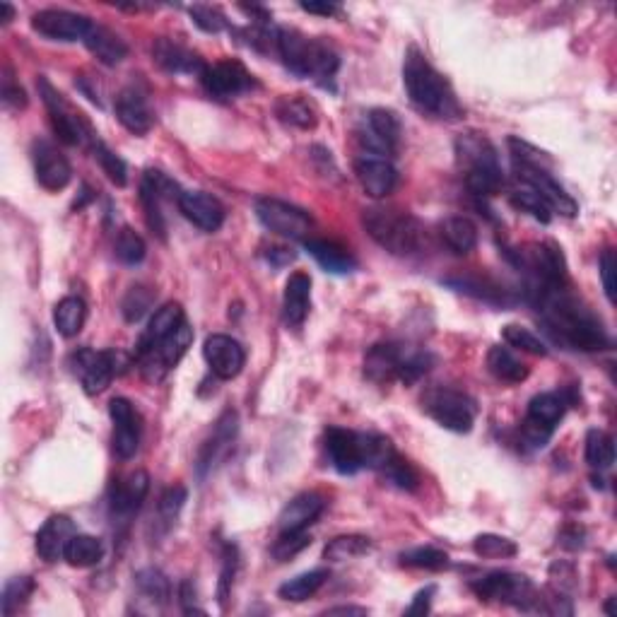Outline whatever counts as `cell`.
Segmentation results:
<instances>
[{"label": "cell", "mask_w": 617, "mask_h": 617, "mask_svg": "<svg viewBox=\"0 0 617 617\" xmlns=\"http://www.w3.org/2000/svg\"><path fill=\"white\" fill-rule=\"evenodd\" d=\"M422 410L432 417L444 430L456 434H468L473 430L475 417H478V403L466 391H458L454 386H432L422 396Z\"/></svg>", "instance_id": "8992f818"}, {"label": "cell", "mask_w": 617, "mask_h": 617, "mask_svg": "<svg viewBox=\"0 0 617 617\" xmlns=\"http://www.w3.org/2000/svg\"><path fill=\"white\" fill-rule=\"evenodd\" d=\"M34 593V579L32 577H15L5 584L3 589V615L10 617L15 610H20L22 605L29 601V596Z\"/></svg>", "instance_id": "f907efd6"}, {"label": "cell", "mask_w": 617, "mask_h": 617, "mask_svg": "<svg viewBox=\"0 0 617 617\" xmlns=\"http://www.w3.org/2000/svg\"><path fill=\"white\" fill-rule=\"evenodd\" d=\"M480 601H495L504 605H514L521 610H540V596L531 579L524 574L511 572H490L485 577L475 579L470 584Z\"/></svg>", "instance_id": "ba28073f"}, {"label": "cell", "mask_w": 617, "mask_h": 617, "mask_svg": "<svg viewBox=\"0 0 617 617\" xmlns=\"http://www.w3.org/2000/svg\"><path fill=\"white\" fill-rule=\"evenodd\" d=\"M323 509H326V499H323L319 492H304V495H297L285 509L280 511L278 519L280 533L307 531V528L323 514Z\"/></svg>", "instance_id": "83f0119b"}, {"label": "cell", "mask_w": 617, "mask_h": 617, "mask_svg": "<svg viewBox=\"0 0 617 617\" xmlns=\"http://www.w3.org/2000/svg\"><path fill=\"white\" fill-rule=\"evenodd\" d=\"M369 140H364L369 155H393L401 145L403 126L396 111L391 109H372L367 116Z\"/></svg>", "instance_id": "603a6c76"}, {"label": "cell", "mask_w": 617, "mask_h": 617, "mask_svg": "<svg viewBox=\"0 0 617 617\" xmlns=\"http://www.w3.org/2000/svg\"><path fill=\"white\" fill-rule=\"evenodd\" d=\"M473 550L475 555L485 557V560H507V557H514L519 552L514 540L495 536V533H483V536L475 538Z\"/></svg>", "instance_id": "f6af8a7d"}, {"label": "cell", "mask_w": 617, "mask_h": 617, "mask_svg": "<svg viewBox=\"0 0 617 617\" xmlns=\"http://www.w3.org/2000/svg\"><path fill=\"white\" fill-rule=\"evenodd\" d=\"M121 360H126V357L116 350L97 352L90 348H80L78 352L70 355V367L78 374L87 396H97V393L107 389L116 374H121L123 369H126L121 367Z\"/></svg>", "instance_id": "30bf717a"}, {"label": "cell", "mask_w": 617, "mask_h": 617, "mask_svg": "<svg viewBox=\"0 0 617 617\" xmlns=\"http://www.w3.org/2000/svg\"><path fill=\"white\" fill-rule=\"evenodd\" d=\"M617 258L613 249H605L601 254V280H603V290L605 297L610 302H615V287H617Z\"/></svg>", "instance_id": "9f6ffc18"}, {"label": "cell", "mask_w": 617, "mask_h": 617, "mask_svg": "<svg viewBox=\"0 0 617 617\" xmlns=\"http://www.w3.org/2000/svg\"><path fill=\"white\" fill-rule=\"evenodd\" d=\"M405 352H408V348H403V345H374V348L367 352V360H364V374H367V379H372L374 384H391V381L401 379Z\"/></svg>", "instance_id": "484cf974"}, {"label": "cell", "mask_w": 617, "mask_h": 617, "mask_svg": "<svg viewBox=\"0 0 617 617\" xmlns=\"http://www.w3.org/2000/svg\"><path fill=\"white\" fill-rule=\"evenodd\" d=\"M148 490H150V475L145 473V470H135V473L126 475L123 480H116L109 495V504L114 516H121V519L133 516L135 511L140 509V504H143V499L148 497Z\"/></svg>", "instance_id": "d4e9b609"}, {"label": "cell", "mask_w": 617, "mask_h": 617, "mask_svg": "<svg viewBox=\"0 0 617 617\" xmlns=\"http://www.w3.org/2000/svg\"><path fill=\"white\" fill-rule=\"evenodd\" d=\"M586 463L596 470H608L615 463V444L603 430H589L586 434Z\"/></svg>", "instance_id": "60d3db41"}, {"label": "cell", "mask_w": 617, "mask_h": 617, "mask_svg": "<svg viewBox=\"0 0 617 617\" xmlns=\"http://www.w3.org/2000/svg\"><path fill=\"white\" fill-rule=\"evenodd\" d=\"M434 593H437V586H434V584L425 586V589H422V591H417L415 601H413V605H410L408 610H405V615H427V613H430V605H432Z\"/></svg>", "instance_id": "91938a15"}, {"label": "cell", "mask_w": 617, "mask_h": 617, "mask_svg": "<svg viewBox=\"0 0 617 617\" xmlns=\"http://www.w3.org/2000/svg\"><path fill=\"white\" fill-rule=\"evenodd\" d=\"M3 104L8 109H25L27 107V94L20 85H15L13 75H5V78H3Z\"/></svg>", "instance_id": "680465c9"}, {"label": "cell", "mask_w": 617, "mask_h": 617, "mask_svg": "<svg viewBox=\"0 0 617 617\" xmlns=\"http://www.w3.org/2000/svg\"><path fill=\"white\" fill-rule=\"evenodd\" d=\"M92 20L85 15L70 13V10H39L32 17V29L41 34L44 39L51 41H85L87 32H90Z\"/></svg>", "instance_id": "9a60e30c"}, {"label": "cell", "mask_w": 617, "mask_h": 617, "mask_svg": "<svg viewBox=\"0 0 617 617\" xmlns=\"http://www.w3.org/2000/svg\"><path fill=\"white\" fill-rule=\"evenodd\" d=\"M311 545V536L307 531H292V533H280L278 540L273 543V557L278 562H290L292 557H297L299 552L307 550Z\"/></svg>", "instance_id": "816d5d0a"}, {"label": "cell", "mask_w": 617, "mask_h": 617, "mask_svg": "<svg viewBox=\"0 0 617 617\" xmlns=\"http://www.w3.org/2000/svg\"><path fill=\"white\" fill-rule=\"evenodd\" d=\"M201 82L205 92L215 99H232L237 94L249 92L256 85L254 75L239 61H220L215 66H205Z\"/></svg>", "instance_id": "5bb4252c"}, {"label": "cell", "mask_w": 617, "mask_h": 617, "mask_svg": "<svg viewBox=\"0 0 617 617\" xmlns=\"http://www.w3.org/2000/svg\"><path fill=\"white\" fill-rule=\"evenodd\" d=\"M135 586L150 603L167 605L169 598H172V584H169V579L164 577L160 569H140L135 574Z\"/></svg>", "instance_id": "b9f144b4"}, {"label": "cell", "mask_w": 617, "mask_h": 617, "mask_svg": "<svg viewBox=\"0 0 617 617\" xmlns=\"http://www.w3.org/2000/svg\"><path fill=\"white\" fill-rule=\"evenodd\" d=\"M328 581L326 569H314V572L299 574V577L285 581V584L278 589V596L282 601H292V603H302L307 598L314 596L316 591L321 589L323 584Z\"/></svg>", "instance_id": "f35d334b"}, {"label": "cell", "mask_w": 617, "mask_h": 617, "mask_svg": "<svg viewBox=\"0 0 617 617\" xmlns=\"http://www.w3.org/2000/svg\"><path fill=\"white\" fill-rule=\"evenodd\" d=\"M203 355L210 372L222 381H229L234 379V376H239V372H242L246 364V352L242 348V343L234 340L232 336H222V333H215V336L205 340Z\"/></svg>", "instance_id": "ac0fdd59"}, {"label": "cell", "mask_w": 617, "mask_h": 617, "mask_svg": "<svg viewBox=\"0 0 617 617\" xmlns=\"http://www.w3.org/2000/svg\"><path fill=\"white\" fill-rule=\"evenodd\" d=\"M401 564L405 567H415V569H432V572H439V569L449 567V555L444 550L432 548H413L401 552Z\"/></svg>", "instance_id": "ee69618b"}, {"label": "cell", "mask_w": 617, "mask_h": 617, "mask_svg": "<svg viewBox=\"0 0 617 617\" xmlns=\"http://www.w3.org/2000/svg\"><path fill=\"white\" fill-rule=\"evenodd\" d=\"M502 338L507 340V345L516 350H524L531 352V355H548V348H545V343L540 340L536 333H531L524 326H516V323H509V326L502 328Z\"/></svg>", "instance_id": "681fc988"}, {"label": "cell", "mask_w": 617, "mask_h": 617, "mask_svg": "<svg viewBox=\"0 0 617 617\" xmlns=\"http://www.w3.org/2000/svg\"><path fill=\"white\" fill-rule=\"evenodd\" d=\"M311 309V278L307 273H295L285 285L282 297V319L290 328H302Z\"/></svg>", "instance_id": "f1b7e54d"}, {"label": "cell", "mask_w": 617, "mask_h": 617, "mask_svg": "<svg viewBox=\"0 0 617 617\" xmlns=\"http://www.w3.org/2000/svg\"><path fill=\"white\" fill-rule=\"evenodd\" d=\"M13 17H15L13 5L0 3V22H3V25H10V22H13Z\"/></svg>", "instance_id": "03108f58"}, {"label": "cell", "mask_w": 617, "mask_h": 617, "mask_svg": "<svg viewBox=\"0 0 617 617\" xmlns=\"http://www.w3.org/2000/svg\"><path fill=\"white\" fill-rule=\"evenodd\" d=\"M191 343H193V328L188 326V323H181L172 336L160 340V343L152 345L148 352H143V355L138 357L145 376H148V379H162L169 369H174L176 364L181 362V357L186 355Z\"/></svg>", "instance_id": "7c38bea8"}, {"label": "cell", "mask_w": 617, "mask_h": 617, "mask_svg": "<svg viewBox=\"0 0 617 617\" xmlns=\"http://www.w3.org/2000/svg\"><path fill=\"white\" fill-rule=\"evenodd\" d=\"M362 222L369 237L393 256H413L425 244V229L403 210L369 208L364 210Z\"/></svg>", "instance_id": "5b68a950"}, {"label": "cell", "mask_w": 617, "mask_h": 617, "mask_svg": "<svg viewBox=\"0 0 617 617\" xmlns=\"http://www.w3.org/2000/svg\"><path fill=\"white\" fill-rule=\"evenodd\" d=\"M367 608H355V605H338V608H328L326 615H367Z\"/></svg>", "instance_id": "e7e4bbea"}, {"label": "cell", "mask_w": 617, "mask_h": 617, "mask_svg": "<svg viewBox=\"0 0 617 617\" xmlns=\"http://www.w3.org/2000/svg\"><path fill=\"white\" fill-rule=\"evenodd\" d=\"M191 601H196V591H193L191 581H184V584H181V603H184V613H201L203 615V610L193 608Z\"/></svg>", "instance_id": "6125c7cd"}, {"label": "cell", "mask_w": 617, "mask_h": 617, "mask_svg": "<svg viewBox=\"0 0 617 617\" xmlns=\"http://www.w3.org/2000/svg\"><path fill=\"white\" fill-rule=\"evenodd\" d=\"M222 560H225V562H222L220 586H217V598H220V605H222V608H225L229 591H232L234 577H237V567H239L237 548H234V545H227V548H225V557H222Z\"/></svg>", "instance_id": "11a10c76"}, {"label": "cell", "mask_w": 617, "mask_h": 617, "mask_svg": "<svg viewBox=\"0 0 617 617\" xmlns=\"http://www.w3.org/2000/svg\"><path fill=\"white\" fill-rule=\"evenodd\" d=\"M152 302H155V292H152L148 285L131 287V290H128V295L123 297V302H121L123 319H126L128 323H138L145 314H148Z\"/></svg>", "instance_id": "7bdbcfd3"}, {"label": "cell", "mask_w": 617, "mask_h": 617, "mask_svg": "<svg viewBox=\"0 0 617 617\" xmlns=\"http://www.w3.org/2000/svg\"><path fill=\"white\" fill-rule=\"evenodd\" d=\"M73 536H75V524L68 519V516L63 514L51 516L37 533V543H34L37 545V555L49 564L63 560L70 538Z\"/></svg>", "instance_id": "4316f807"}, {"label": "cell", "mask_w": 617, "mask_h": 617, "mask_svg": "<svg viewBox=\"0 0 617 617\" xmlns=\"http://www.w3.org/2000/svg\"><path fill=\"white\" fill-rule=\"evenodd\" d=\"M152 58H155L157 66L172 75H198V78H201L205 70L201 56L164 37L155 39V44H152Z\"/></svg>", "instance_id": "cb8c5ba5"}, {"label": "cell", "mask_w": 617, "mask_h": 617, "mask_svg": "<svg viewBox=\"0 0 617 617\" xmlns=\"http://www.w3.org/2000/svg\"><path fill=\"white\" fill-rule=\"evenodd\" d=\"M516 172H519V179L524 181V186L533 188V191L545 198L552 213H560L564 217H574L579 213L577 201L564 191L560 181L548 172V167H521V164H516Z\"/></svg>", "instance_id": "e0dca14e"}, {"label": "cell", "mask_w": 617, "mask_h": 617, "mask_svg": "<svg viewBox=\"0 0 617 617\" xmlns=\"http://www.w3.org/2000/svg\"><path fill=\"white\" fill-rule=\"evenodd\" d=\"M92 150H94V157H97L99 167H102V172L107 174V179L111 181V184H116L119 188L126 186L128 184L126 162H123L119 155H114V152H111L102 140H97Z\"/></svg>", "instance_id": "c3c4849f"}, {"label": "cell", "mask_w": 617, "mask_h": 617, "mask_svg": "<svg viewBox=\"0 0 617 617\" xmlns=\"http://www.w3.org/2000/svg\"><path fill=\"white\" fill-rule=\"evenodd\" d=\"M572 405L567 393H540L528 403V413L521 425V442L528 449H543L550 442L552 432L560 425V420Z\"/></svg>", "instance_id": "9c48e42d"}, {"label": "cell", "mask_w": 617, "mask_h": 617, "mask_svg": "<svg viewBox=\"0 0 617 617\" xmlns=\"http://www.w3.org/2000/svg\"><path fill=\"white\" fill-rule=\"evenodd\" d=\"M145 254H148V246H145L143 237L133 232L131 227H123L119 237H116V256H119V261L126 263V266H138Z\"/></svg>", "instance_id": "7dc6e473"}, {"label": "cell", "mask_w": 617, "mask_h": 617, "mask_svg": "<svg viewBox=\"0 0 617 617\" xmlns=\"http://www.w3.org/2000/svg\"><path fill=\"white\" fill-rule=\"evenodd\" d=\"M326 454L331 466L340 475H355L362 468L379 470L398 454L389 437L367 432H352L343 427H328L326 430Z\"/></svg>", "instance_id": "3957f363"}, {"label": "cell", "mask_w": 617, "mask_h": 617, "mask_svg": "<svg viewBox=\"0 0 617 617\" xmlns=\"http://www.w3.org/2000/svg\"><path fill=\"white\" fill-rule=\"evenodd\" d=\"M487 369L495 379L504 381V384H521L528 379V367L516 360L514 355L502 345H495L487 352Z\"/></svg>", "instance_id": "d590c367"}, {"label": "cell", "mask_w": 617, "mask_h": 617, "mask_svg": "<svg viewBox=\"0 0 617 617\" xmlns=\"http://www.w3.org/2000/svg\"><path fill=\"white\" fill-rule=\"evenodd\" d=\"M533 302L543 314L545 331L550 333L555 343L581 352L610 348V338L601 321L577 297L569 295L564 287L540 292Z\"/></svg>", "instance_id": "6da1fadb"}, {"label": "cell", "mask_w": 617, "mask_h": 617, "mask_svg": "<svg viewBox=\"0 0 617 617\" xmlns=\"http://www.w3.org/2000/svg\"><path fill=\"white\" fill-rule=\"evenodd\" d=\"M381 473H384V478L389 480L391 485L401 487V490H408V492L415 490L417 483H420V478H417V470L398 454L393 456L384 468H381Z\"/></svg>", "instance_id": "f5cc1de1"}, {"label": "cell", "mask_w": 617, "mask_h": 617, "mask_svg": "<svg viewBox=\"0 0 617 617\" xmlns=\"http://www.w3.org/2000/svg\"><path fill=\"white\" fill-rule=\"evenodd\" d=\"M446 285H451L458 292H466V295L475 297V299H483L487 304H502V307H507V304L514 302L507 295V290H502V287L495 285V282L490 280H480V278H449L446 280Z\"/></svg>", "instance_id": "74e56055"}, {"label": "cell", "mask_w": 617, "mask_h": 617, "mask_svg": "<svg viewBox=\"0 0 617 617\" xmlns=\"http://www.w3.org/2000/svg\"><path fill=\"white\" fill-rule=\"evenodd\" d=\"M116 119L133 135L150 133V128L155 126V111L150 107L148 94L135 85L126 87V90L116 97Z\"/></svg>", "instance_id": "44dd1931"}, {"label": "cell", "mask_w": 617, "mask_h": 617, "mask_svg": "<svg viewBox=\"0 0 617 617\" xmlns=\"http://www.w3.org/2000/svg\"><path fill=\"white\" fill-rule=\"evenodd\" d=\"M268 261H273L275 266H285V263H292L295 261V254H290L287 249H280V246H275V249L268 251Z\"/></svg>", "instance_id": "be15d7a7"}, {"label": "cell", "mask_w": 617, "mask_h": 617, "mask_svg": "<svg viewBox=\"0 0 617 617\" xmlns=\"http://www.w3.org/2000/svg\"><path fill=\"white\" fill-rule=\"evenodd\" d=\"M403 85L413 107L422 114H430L434 119H458L461 114V104L449 82L417 49L405 54Z\"/></svg>", "instance_id": "7a4b0ae2"}, {"label": "cell", "mask_w": 617, "mask_h": 617, "mask_svg": "<svg viewBox=\"0 0 617 617\" xmlns=\"http://www.w3.org/2000/svg\"><path fill=\"white\" fill-rule=\"evenodd\" d=\"M39 94L44 99L46 111L51 116V126L58 138L63 140L66 145H78V148H85V145L97 143V133L92 131L90 121L85 119V114H80L78 109L70 107L61 92L56 90L46 78H39Z\"/></svg>", "instance_id": "52a82bcc"}, {"label": "cell", "mask_w": 617, "mask_h": 617, "mask_svg": "<svg viewBox=\"0 0 617 617\" xmlns=\"http://www.w3.org/2000/svg\"><path fill=\"white\" fill-rule=\"evenodd\" d=\"M372 550V540L367 536H338L323 548V557L328 562H345L357 560V557L367 555Z\"/></svg>", "instance_id": "ab89813d"}, {"label": "cell", "mask_w": 617, "mask_h": 617, "mask_svg": "<svg viewBox=\"0 0 617 617\" xmlns=\"http://www.w3.org/2000/svg\"><path fill=\"white\" fill-rule=\"evenodd\" d=\"M511 203L531 217H536V220L543 222V225H548V222L552 220V208L545 203V198L540 196V193L533 191V188H528V186L516 188V191L511 193Z\"/></svg>", "instance_id": "bcb514c9"}, {"label": "cell", "mask_w": 617, "mask_h": 617, "mask_svg": "<svg viewBox=\"0 0 617 617\" xmlns=\"http://www.w3.org/2000/svg\"><path fill=\"white\" fill-rule=\"evenodd\" d=\"M85 46L92 51V56L97 58L99 63H104V66H119L123 58L128 56L126 41H123L116 32H111L109 27L94 25V22L85 37Z\"/></svg>", "instance_id": "4dcf8cb0"}, {"label": "cell", "mask_w": 617, "mask_h": 617, "mask_svg": "<svg viewBox=\"0 0 617 617\" xmlns=\"http://www.w3.org/2000/svg\"><path fill=\"white\" fill-rule=\"evenodd\" d=\"M102 557H104L102 540L94 536H85V533H75V536L70 538L63 560H66L70 567L85 569L102 562Z\"/></svg>", "instance_id": "8d00e7d4"}, {"label": "cell", "mask_w": 617, "mask_h": 617, "mask_svg": "<svg viewBox=\"0 0 617 617\" xmlns=\"http://www.w3.org/2000/svg\"><path fill=\"white\" fill-rule=\"evenodd\" d=\"M278 54L290 73L328 87L336 78L340 58L326 41L304 37L297 29H278Z\"/></svg>", "instance_id": "277c9868"}, {"label": "cell", "mask_w": 617, "mask_h": 617, "mask_svg": "<svg viewBox=\"0 0 617 617\" xmlns=\"http://www.w3.org/2000/svg\"><path fill=\"white\" fill-rule=\"evenodd\" d=\"M355 174L364 193L372 198H386L398 184L396 167L381 155H362L355 160Z\"/></svg>", "instance_id": "ffe728a7"}, {"label": "cell", "mask_w": 617, "mask_h": 617, "mask_svg": "<svg viewBox=\"0 0 617 617\" xmlns=\"http://www.w3.org/2000/svg\"><path fill=\"white\" fill-rule=\"evenodd\" d=\"M87 304L80 297H63L54 309L56 331L63 338H75L85 328Z\"/></svg>", "instance_id": "e575fe53"}, {"label": "cell", "mask_w": 617, "mask_h": 617, "mask_svg": "<svg viewBox=\"0 0 617 617\" xmlns=\"http://www.w3.org/2000/svg\"><path fill=\"white\" fill-rule=\"evenodd\" d=\"M237 432H239L237 413H234V410H225V413L220 415V420L215 422L210 437L203 442L201 451H198L196 468L201 478H205L208 473H213V470L225 461L229 451H232L234 439H237Z\"/></svg>", "instance_id": "4fadbf2b"}, {"label": "cell", "mask_w": 617, "mask_h": 617, "mask_svg": "<svg viewBox=\"0 0 617 617\" xmlns=\"http://www.w3.org/2000/svg\"><path fill=\"white\" fill-rule=\"evenodd\" d=\"M181 323H186L184 309H181V304L169 302L164 304L152 314V319L148 323V331L143 333V338L138 340V350H135V357H140L143 352H148L152 345H157L160 340H164L167 336H172L176 328L181 326Z\"/></svg>", "instance_id": "f546056e"}, {"label": "cell", "mask_w": 617, "mask_h": 617, "mask_svg": "<svg viewBox=\"0 0 617 617\" xmlns=\"http://www.w3.org/2000/svg\"><path fill=\"white\" fill-rule=\"evenodd\" d=\"M188 13H191L196 27H201L203 32H208V34H220L222 29L229 27L225 13L213 8V5H193Z\"/></svg>", "instance_id": "db71d44e"}, {"label": "cell", "mask_w": 617, "mask_h": 617, "mask_svg": "<svg viewBox=\"0 0 617 617\" xmlns=\"http://www.w3.org/2000/svg\"><path fill=\"white\" fill-rule=\"evenodd\" d=\"M275 116L282 123H287V126L299 128V131H311V128H316V123H319V114H316L314 104L307 102L304 97H299V94H292V97H280L278 102H275Z\"/></svg>", "instance_id": "d6a6232c"}, {"label": "cell", "mask_w": 617, "mask_h": 617, "mask_svg": "<svg viewBox=\"0 0 617 617\" xmlns=\"http://www.w3.org/2000/svg\"><path fill=\"white\" fill-rule=\"evenodd\" d=\"M256 217L261 225L285 239H307L311 232V217L297 205L278 201V198H258Z\"/></svg>", "instance_id": "8fae6325"}, {"label": "cell", "mask_w": 617, "mask_h": 617, "mask_svg": "<svg viewBox=\"0 0 617 617\" xmlns=\"http://www.w3.org/2000/svg\"><path fill=\"white\" fill-rule=\"evenodd\" d=\"M34 174L41 188L46 191H63L73 179V169L63 152H58L54 145L39 140L34 143Z\"/></svg>", "instance_id": "d6986e66"}, {"label": "cell", "mask_w": 617, "mask_h": 617, "mask_svg": "<svg viewBox=\"0 0 617 617\" xmlns=\"http://www.w3.org/2000/svg\"><path fill=\"white\" fill-rule=\"evenodd\" d=\"M299 8H302L304 13L323 15V17H331V15L340 13V5H336V3H302Z\"/></svg>", "instance_id": "94428289"}, {"label": "cell", "mask_w": 617, "mask_h": 617, "mask_svg": "<svg viewBox=\"0 0 617 617\" xmlns=\"http://www.w3.org/2000/svg\"><path fill=\"white\" fill-rule=\"evenodd\" d=\"M109 415L114 420V451L123 461H128V458L138 454L143 420H140L138 410L133 408L128 398H114L109 403Z\"/></svg>", "instance_id": "2e32d148"}, {"label": "cell", "mask_w": 617, "mask_h": 617, "mask_svg": "<svg viewBox=\"0 0 617 617\" xmlns=\"http://www.w3.org/2000/svg\"><path fill=\"white\" fill-rule=\"evenodd\" d=\"M442 239L458 256H466L478 246V227L468 217H449L442 225Z\"/></svg>", "instance_id": "836d02e7"}, {"label": "cell", "mask_w": 617, "mask_h": 617, "mask_svg": "<svg viewBox=\"0 0 617 617\" xmlns=\"http://www.w3.org/2000/svg\"><path fill=\"white\" fill-rule=\"evenodd\" d=\"M304 249L309 251V256L314 258L326 273L348 275L357 268V261L352 258L350 251H345L343 246H338L336 242H328V239H304Z\"/></svg>", "instance_id": "1f68e13d"}, {"label": "cell", "mask_w": 617, "mask_h": 617, "mask_svg": "<svg viewBox=\"0 0 617 617\" xmlns=\"http://www.w3.org/2000/svg\"><path fill=\"white\" fill-rule=\"evenodd\" d=\"M179 210L191 225H196L203 232H217L225 222V208L215 196L203 191H184L179 196Z\"/></svg>", "instance_id": "7402d4cb"}, {"label": "cell", "mask_w": 617, "mask_h": 617, "mask_svg": "<svg viewBox=\"0 0 617 617\" xmlns=\"http://www.w3.org/2000/svg\"><path fill=\"white\" fill-rule=\"evenodd\" d=\"M186 502V490L184 487H172V490H167L160 499V514L164 521H174L176 514H179L181 507H184Z\"/></svg>", "instance_id": "6f0895ef"}]
</instances>
